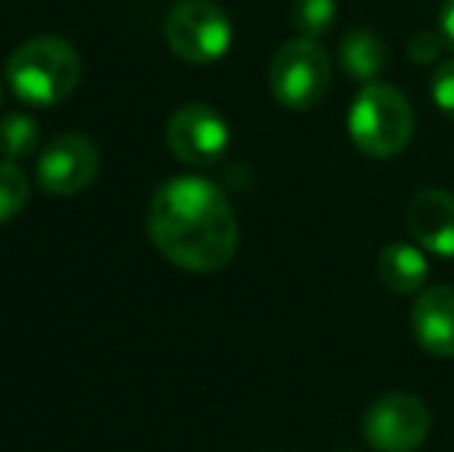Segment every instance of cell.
I'll return each instance as SVG.
<instances>
[{
	"mask_svg": "<svg viewBox=\"0 0 454 452\" xmlns=\"http://www.w3.org/2000/svg\"><path fill=\"white\" fill-rule=\"evenodd\" d=\"M81 81V56L66 37L37 35L19 44L6 59V84L35 109H53L74 93Z\"/></svg>",
	"mask_w": 454,
	"mask_h": 452,
	"instance_id": "obj_2",
	"label": "cell"
},
{
	"mask_svg": "<svg viewBox=\"0 0 454 452\" xmlns=\"http://www.w3.org/2000/svg\"><path fill=\"white\" fill-rule=\"evenodd\" d=\"M430 409L405 391L383 393L364 409L362 437L374 452H414L430 437Z\"/></svg>",
	"mask_w": 454,
	"mask_h": 452,
	"instance_id": "obj_6",
	"label": "cell"
},
{
	"mask_svg": "<svg viewBox=\"0 0 454 452\" xmlns=\"http://www.w3.org/2000/svg\"><path fill=\"white\" fill-rule=\"evenodd\" d=\"M168 146L189 168H210L229 149V124L214 106H180L168 121Z\"/></svg>",
	"mask_w": 454,
	"mask_h": 452,
	"instance_id": "obj_8",
	"label": "cell"
},
{
	"mask_svg": "<svg viewBox=\"0 0 454 452\" xmlns=\"http://www.w3.org/2000/svg\"><path fill=\"white\" fill-rule=\"evenodd\" d=\"M99 149L84 133H56L37 158L35 177L50 195H78L96 180Z\"/></svg>",
	"mask_w": 454,
	"mask_h": 452,
	"instance_id": "obj_7",
	"label": "cell"
},
{
	"mask_svg": "<svg viewBox=\"0 0 454 452\" xmlns=\"http://www.w3.org/2000/svg\"><path fill=\"white\" fill-rule=\"evenodd\" d=\"M405 226L411 239L436 258H454V195L445 189H424L408 202Z\"/></svg>",
	"mask_w": 454,
	"mask_h": 452,
	"instance_id": "obj_9",
	"label": "cell"
},
{
	"mask_svg": "<svg viewBox=\"0 0 454 452\" xmlns=\"http://www.w3.org/2000/svg\"><path fill=\"white\" fill-rule=\"evenodd\" d=\"M337 22V0H294L291 4V25L300 37L318 41L328 35Z\"/></svg>",
	"mask_w": 454,
	"mask_h": 452,
	"instance_id": "obj_14",
	"label": "cell"
},
{
	"mask_svg": "<svg viewBox=\"0 0 454 452\" xmlns=\"http://www.w3.org/2000/svg\"><path fill=\"white\" fill-rule=\"evenodd\" d=\"M347 131L362 155L393 158L411 143L414 109L399 87L371 81L362 84V91L349 103Z\"/></svg>",
	"mask_w": 454,
	"mask_h": 452,
	"instance_id": "obj_3",
	"label": "cell"
},
{
	"mask_svg": "<svg viewBox=\"0 0 454 452\" xmlns=\"http://www.w3.org/2000/svg\"><path fill=\"white\" fill-rule=\"evenodd\" d=\"M41 143V127L31 115L10 112L0 118V155L6 162H22Z\"/></svg>",
	"mask_w": 454,
	"mask_h": 452,
	"instance_id": "obj_13",
	"label": "cell"
},
{
	"mask_svg": "<svg viewBox=\"0 0 454 452\" xmlns=\"http://www.w3.org/2000/svg\"><path fill=\"white\" fill-rule=\"evenodd\" d=\"M377 279L383 289L393 295H420L430 279V264H427V251L414 242H389L380 254H377Z\"/></svg>",
	"mask_w": 454,
	"mask_h": 452,
	"instance_id": "obj_11",
	"label": "cell"
},
{
	"mask_svg": "<svg viewBox=\"0 0 454 452\" xmlns=\"http://www.w3.org/2000/svg\"><path fill=\"white\" fill-rule=\"evenodd\" d=\"M430 97L436 109L449 121H454V59H445L442 66H436L430 78Z\"/></svg>",
	"mask_w": 454,
	"mask_h": 452,
	"instance_id": "obj_16",
	"label": "cell"
},
{
	"mask_svg": "<svg viewBox=\"0 0 454 452\" xmlns=\"http://www.w3.org/2000/svg\"><path fill=\"white\" fill-rule=\"evenodd\" d=\"M411 332L420 350L436 360H454V289L427 285L411 307Z\"/></svg>",
	"mask_w": 454,
	"mask_h": 452,
	"instance_id": "obj_10",
	"label": "cell"
},
{
	"mask_svg": "<svg viewBox=\"0 0 454 452\" xmlns=\"http://www.w3.org/2000/svg\"><path fill=\"white\" fill-rule=\"evenodd\" d=\"M28 205V177L16 162H0V224L19 218Z\"/></svg>",
	"mask_w": 454,
	"mask_h": 452,
	"instance_id": "obj_15",
	"label": "cell"
},
{
	"mask_svg": "<svg viewBox=\"0 0 454 452\" xmlns=\"http://www.w3.org/2000/svg\"><path fill=\"white\" fill-rule=\"evenodd\" d=\"M0 97H4V91H0Z\"/></svg>",
	"mask_w": 454,
	"mask_h": 452,
	"instance_id": "obj_19",
	"label": "cell"
},
{
	"mask_svg": "<svg viewBox=\"0 0 454 452\" xmlns=\"http://www.w3.org/2000/svg\"><path fill=\"white\" fill-rule=\"evenodd\" d=\"M439 31H442L445 44L454 50V0H442V10H439Z\"/></svg>",
	"mask_w": 454,
	"mask_h": 452,
	"instance_id": "obj_18",
	"label": "cell"
},
{
	"mask_svg": "<svg viewBox=\"0 0 454 452\" xmlns=\"http://www.w3.org/2000/svg\"><path fill=\"white\" fill-rule=\"evenodd\" d=\"M149 235L170 264L189 273H216L239 251L232 205L204 177H174L155 189Z\"/></svg>",
	"mask_w": 454,
	"mask_h": 452,
	"instance_id": "obj_1",
	"label": "cell"
},
{
	"mask_svg": "<svg viewBox=\"0 0 454 452\" xmlns=\"http://www.w3.org/2000/svg\"><path fill=\"white\" fill-rule=\"evenodd\" d=\"M445 47H449V44H445L442 31H418V35L408 41V56H411V62H418V66H427V62H436Z\"/></svg>",
	"mask_w": 454,
	"mask_h": 452,
	"instance_id": "obj_17",
	"label": "cell"
},
{
	"mask_svg": "<svg viewBox=\"0 0 454 452\" xmlns=\"http://www.w3.org/2000/svg\"><path fill=\"white\" fill-rule=\"evenodd\" d=\"M168 47L189 66H210L232 47V22L214 0H180L164 22Z\"/></svg>",
	"mask_w": 454,
	"mask_h": 452,
	"instance_id": "obj_5",
	"label": "cell"
},
{
	"mask_svg": "<svg viewBox=\"0 0 454 452\" xmlns=\"http://www.w3.org/2000/svg\"><path fill=\"white\" fill-rule=\"evenodd\" d=\"M331 87L328 50L312 37H294L275 50L270 62V91L287 112H306L322 103Z\"/></svg>",
	"mask_w": 454,
	"mask_h": 452,
	"instance_id": "obj_4",
	"label": "cell"
},
{
	"mask_svg": "<svg viewBox=\"0 0 454 452\" xmlns=\"http://www.w3.org/2000/svg\"><path fill=\"white\" fill-rule=\"evenodd\" d=\"M387 66V44L368 28H353L340 41V68L347 78L359 81V84H371Z\"/></svg>",
	"mask_w": 454,
	"mask_h": 452,
	"instance_id": "obj_12",
	"label": "cell"
}]
</instances>
